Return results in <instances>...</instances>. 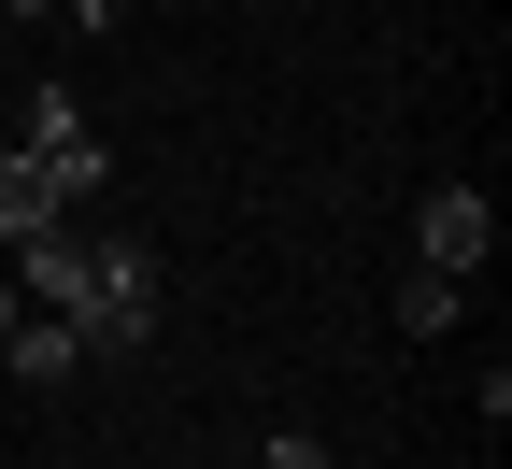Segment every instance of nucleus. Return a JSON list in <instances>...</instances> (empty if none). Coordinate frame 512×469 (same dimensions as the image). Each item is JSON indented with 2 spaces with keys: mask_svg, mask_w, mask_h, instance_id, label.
Returning <instances> with one entry per match:
<instances>
[{
  "mask_svg": "<svg viewBox=\"0 0 512 469\" xmlns=\"http://www.w3.org/2000/svg\"><path fill=\"white\" fill-rule=\"evenodd\" d=\"M0 15H72V0H0Z\"/></svg>",
  "mask_w": 512,
  "mask_h": 469,
  "instance_id": "obj_9",
  "label": "nucleus"
},
{
  "mask_svg": "<svg viewBox=\"0 0 512 469\" xmlns=\"http://www.w3.org/2000/svg\"><path fill=\"white\" fill-rule=\"evenodd\" d=\"M57 214H72V199H57L29 157H0V242H29V228H57Z\"/></svg>",
  "mask_w": 512,
  "mask_h": 469,
  "instance_id": "obj_5",
  "label": "nucleus"
},
{
  "mask_svg": "<svg viewBox=\"0 0 512 469\" xmlns=\"http://www.w3.org/2000/svg\"><path fill=\"white\" fill-rule=\"evenodd\" d=\"M484 256H498V214H484V185H427L413 199V271H484Z\"/></svg>",
  "mask_w": 512,
  "mask_h": 469,
  "instance_id": "obj_3",
  "label": "nucleus"
},
{
  "mask_svg": "<svg viewBox=\"0 0 512 469\" xmlns=\"http://www.w3.org/2000/svg\"><path fill=\"white\" fill-rule=\"evenodd\" d=\"M114 15H128V0H72V29H114Z\"/></svg>",
  "mask_w": 512,
  "mask_h": 469,
  "instance_id": "obj_8",
  "label": "nucleus"
},
{
  "mask_svg": "<svg viewBox=\"0 0 512 469\" xmlns=\"http://www.w3.org/2000/svg\"><path fill=\"white\" fill-rule=\"evenodd\" d=\"M15 157H29V171H43L57 199H72V214H86V199H100V171H114V157H100V128H86V100H72V86H29V143H15Z\"/></svg>",
  "mask_w": 512,
  "mask_h": 469,
  "instance_id": "obj_2",
  "label": "nucleus"
},
{
  "mask_svg": "<svg viewBox=\"0 0 512 469\" xmlns=\"http://www.w3.org/2000/svg\"><path fill=\"white\" fill-rule=\"evenodd\" d=\"M72 327H86V356H100V342H143V327H157V256H143V242H114V228H86Z\"/></svg>",
  "mask_w": 512,
  "mask_h": 469,
  "instance_id": "obj_1",
  "label": "nucleus"
},
{
  "mask_svg": "<svg viewBox=\"0 0 512 469\" xmlns=\"http://www.w3.org/2000/svg\"><path fill=\"white\" fill-rule=\"evenodd\" d=\"M456 313H470V285H456V271H399V327H413V342H441Z\"/></svg>",
  "mask_w": 512,
  "mask_h": 469,
  "instance_id": "obj_6",
  "label": "nucleus"
},
{
  "mask_svg": "<svg viewBox=\"0 0 512 469\" xmlns=\"http://www.w3.org/2000/svg\"><path fill=\"white\" fill-rule=\"evenodd\" d=\"M256 469H328V441H299V427H285L271 455H256Z\"/></svg>",
  "mask_w": 512,
  "mask_h": 469,
  "instance_id": "obj_7",
  "label": "nucleus"
},
{
  "mask_svg": "<svg viewBox=\"0 0 512 469\" xmlns=\"http://www.w3.org/2000/svg\"><path fill=\"white\" fill-rule=\"evenodd\" d=\"M0 342H15V271H0Z\"/></svg>",
  "mask_w": 512,
  "mask_h": 469,
  "instance_id": "obj_10",
  "label": "nucleus"
},
{
  "mask_svg": "<svg viewBox=\"0 0 512 469\" xmlns=\"http://www.w3.org/2000/svg\"><path fill=\"white\" fill-rule=\"evenodd\" d=\"M0 370H29V384H72V370H86V327H72V313H15Z\"/></svg>",
  "mask_w": 512,
  "mask_h": 469,
  "instance_id": "obj_4",
  "label": "nucleus"
}]
</instances>
